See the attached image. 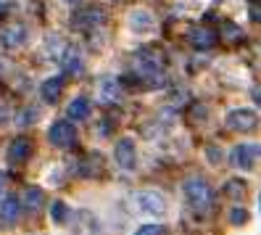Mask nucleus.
<instances>
[{
	"mask_svg": "<svg viewBox=\"0 0 261 235\" xmlns=\"http://www.w3.org/2000/svg\"><path fill=\"white\" fill-rule=\"evenodd\" d=\"M185 198H188V203H190L198 214H206V212L211 209V201H214L208 182L201 180V177H190V180L185 182Z\"/></svg>",
	"mask_w": 261,
	"mask_h": 235,
	"instance_id": "obj_1",
	"label": "nucleus"
},
{
	"mask_svg": "<svg viewBox=\"0 0 261 235\" xmlns=\"http://www.w3.org/2000/svg\"><path fill=\"white\" fill-rule=\"evenodd\" d=\"M132 201H135V209L137 212H145V214H166V198L156 191H137L132 193Z\"/></svg>",
	"mask_w": 261,
	"mask_h": 235,
	"instance_id": "obj_2",
	"label": "nucleus"
},
{
	"mask_svg": "<svg viewBox=\"0 0 261 235\" xmlns=\"http://www.w3.org/2000/svg\"><path fill=\"white\" fill-rule=\"evenodd\" d=\"M48 140L56 148H71L76 143V130L71 122H56L48 130Z\"/></svg>",
	"mask_w": 261,
	"mask_h": 235,
	"instance_id": "obj_3",
	"label": "nucleus"
},
{
	"mask_svg": "<svg viewBox=\"0 0 261 235\" xmlns=\"http://www.w3.org/2000/svg\"><path fill=\"white\" fill-rule=\"evenodd\" d=\"M224 124L235 132H248L256 127V111H251V108H235V111L227 114Z\"/></svg>",
	"mask_w": 261,
	"mask_h": 235,
	"instance_id": "obj_4",
	"label": "nucleus"
},
{
	"mask_svg": "<svg viewBox=\"0 0 261 235\" xmlns=\"http://www.w3.org/2000/svg\"><path fill=\"white\" fill-rule=\"evenodd\" d=\"M114 159L119 164V169H124V172H132L135 169V161H137V151H135V140L129 137H121L116 148H114Z\"/></svg>",
	"mask_w": 261,
	"mask_h": 235,
	"instance_id": "obj_5",
	"label": "nucleus"
},
{
	"mask_svg": "<svg viewBox=\"0 0 261 235\" xmlns=\"http://www.w3.org/2000/svg\"><path fill=\"white\" fill-rule=\"evenodd\" d=\"M258 159V146L256 143H243V146H235L232 153H229V161H232L238 169H251Z\"/></svg>",
	"mask_w": 261,
	"mask_h": 235,
	"instance_id": "obj_6",
	"label": "nucleus"
},
{
	"mask_svg": "<svg viewBox=\"0 0 261 235\" xmlns=\"http://www.w3.org/2000/svg\"><path fill=\"white\" fill-rule=\"evenodd\" d=\"M58 64H61V72L64 74H76L82 69V58H80V51L74 45H64V51L58 56Z\"/></svg>",
	"mask_w": 261,
	"mask_h": 235,
	"instance_id": "obj_7",
	"label": "nucleus"
},
{
	"mask_svg": "<svg viewBox=\"0 0 261 235\" xmlns=\"http://www.w3.org/2000/svg\"><path fill=\"white\" fill-rule=\"evenodd\" d=\"M29 156H32V140L29 137H16L8 146V161L11 164H24Z\"/></svg>",
	"mask_w": 261,
	"mask_h": 235,
	"instance_id": "obj_8",
	"label": "nucleus"
},
{
	"mask_svg": "<svg viewBox=\"0 0 261 235\" xmlns=\"http://www.w3.org/2000/svg\"><path fill=\"white\" fill-rule=\"evenodd\" d=\"M19 212H21V201L16 196H3L0 198V222L13 225L19 219Z\"/></svg>",
	"mask_w": 261,
	"mask_h": 235,
	"instance_id": "obj_9",
	"label": "nucleus"
},
{
	"mask_svg": "<svg viewBox=\"0 0 261 235\" xmlns=\"http://www.w3.org/2000/svg\"><path fill=\"white\" fill-rule=\"evenodd\" d=\"M190 42L195 45L198 51H208V48L217 45V35H214L211 29H206V27H195V29H190Z\"/></svg>",
	"mask_w": 261,
	"mask_h": 235,
	"instance_id": "obj_10",
	"label": "nucleus"
},
{
	"mask_svg": "<svg viewBox=\"0 0 261 235\" xmlns=\"http://www.w3.org/2000/svg\"><path fill=\"white\" fill-rule=\"evenodd\" d=\"M61 92H64V77H50V80H45L42 87H40V96L45 103H56L61 98Z\"/></svg>",
	"mask_w": 261,
	"mask_h": 235,
	"instance_id": "obj_11",
	"label": "nucleus"
},
{
	"mask_svg": "<svg viewBox=\"0 0 261 235\" xmlns=\"http://www.w3.org/2000/svg\"><path fill=\"white\" fill-rule=\"evenodd\" d=\"M98 96H100L103 103H119V101H121V85H119V80H114V77H106V80L100 82Z\"/></svg>",
	"mask_w": 261,
	"mask_h": 235,
	"instance_id": "obj_12",
	"label": "nucleus"
},
{
	"mask_svg": "<svg viewBox=\"0 0 261 235\" xmlns=\"http://www.w3.org/2000/svg\"><path fill=\"white\" fill-rule=\"evenodd\" d=\"M90 111H93V106H90V101L87 98H74L71 103H69V108H66V116L69 119H87L90 116Z\"/></svg>",
	"mask_w": 261,
	"mask_h": 235,
	"instance_id": "obj_13",
	"label": "nucleus"
},
{
	"mask_svg": "<svg viewBox=\"0 0 261 235\" xmlns=\"http://www.w3.org/2000/svg\"><path fill=\"white\" fill-rule=\"evenodd\" d=\"M103 21H106V16H103L100 8H87L85 13H80V16L74 19L76 27H98V24H103Z\"/></svg>",
	"mask_w": 261,
	"mask_h": 235,
	"instance_id": "obj_14",
	"label": "nucleus"
},
{
	"mask_svg": "<svg viewBox=\"0 0 261 235\" xmlns=\"http://www.w3.org/2000/svg\"><path fill=\"white\" fill-rule=\"evenodd\" d=\"M42 201H45L42 187H27V191H24V206H27L29 212H40Z\"/></svg>",
	"mask_w": 261,
	"mask_h": 235,
	"instance_id": "obj_15",
	"label": "nucleus"
},
{
	"mask_svg": "<svg viewBox=\"0 0 261 235\" xmlns=\"http://www.w3.org/2000/svg\"><path fill=\"white\" fill-rule=\"evenodd\" d=\"M3 42L8 45V48H16V45H21V42H24V27H11V29H6Z\"/></svg>",
	"mask_w": 261,
	"mask_h": 235,
	"instance_id": "obj_16",
	"label": "nucleus"
},
{
	"mask_svg": "<svg viewBox=\"0 0 261 235\" xmlns=\"http://www.w3.org/2000/svg\"><path fill=\"white\" fill-rule=\"evenodd\" d=\"M129 24H132L135 29H150V27H153V19H150L148 11H135L132 19H129Z\"/></svg>",
	"mask_w": 261,
	"mask_h": 235,
	"instance_id": "obj_17",
	"label": "nucleus"
},
{
	"mask_svg": "<svg viewBox=\"0 0 261 235\" xmlns=\"http://www.w3.org/2000/svg\"><path fill=\"white\" fill-rule=\"evenodd\" d=\"M50 217H53V222H56V225H64V222H66V217H69L66 203H64V201H56L53 206H50Z\"/></svg>",
	"mask_w": 261,
	"mask_h": 235,
	"instance_id": "obj_18",
	"label": "nucleus"
},
{
	"mask_svg": "<svg viewBox=\"0 0 261 235\" xmlns=\"http://www.w3.org/2000/svg\"><path fill=\"white\" fill-rule=\"evenodd\" d=\"M161 225H140V230H137L135 235H161Z\"/></svg>",
	"mask_w": 261,
	"mask_h": 235,
	"instance_id": "obj_19",
	"label": "nucleus"
},
{
	"mask_svg": "<svg viewBox=\"0 0 261 235\" xmlns=\"http://www.w3.org/2000/svg\"><path fill=\"white\" fill-rule=\"evenodd\" d=\"M229 219H232V225H243L245 219H248V212H245V209H235L232 214H229Z\"/></svg>",
	"mask_w": 261,
	"mask_h": 235,
	"instance_id": "obj_20",
	"label": "nucleus"
},
{
	"mask_svg": "<svg viewBox=\"0 0 261 235\" xmlns=\"http://www.w3.org/2000/svg\"><path fill=\"white\" fill-rule=\"evenodd\" d=\"M6 180H8V175H6V172H0V191L6 187Z\"/></svg>",
	"mask_w": 261,
	"mask_h": 235,
	"instance_id": "obj_21",
	"label": "nucleus"
},
{
	"mask_svg": "<svg viewBox=\"0 0 261 235\" xmlns=\"http://www.w3.org/2000/svg\"><path fill=\"white\" fill-rule=\"evenodd\" d=\"M0 119H3V108H0Z\"/></svg>",
	"mask_w": 261,
	"mask_h": 235,
	"instance_id": "obj_22",
	"label": "nucleus"
},
{
	"mask_svg": "<svg viewBox=\"0 0 261 235\" xmlns=\"http://www.w3.org/2000/svg\"><path fill=\"white\" fill-rule=\"evenodd\" d=\"M69 3H80V0H69Z\"/></svg>",
	"mask_w": 261,
	"mask_h": 235,
	"instance_id": "obj_23",
	"label": "nucleus"
}]
</instances>
